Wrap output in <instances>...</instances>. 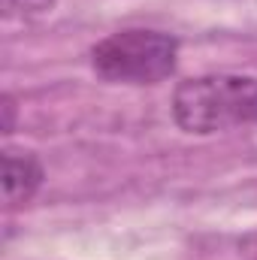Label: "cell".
I'll list each match as a JSON object with an SVG mask.
<instances>
[{
    "label": "cell",
    "mask_w": 257,
    "mask_h": 260,
    "mask_svg": "<svg viewBox=\"0 0 257 260\" xmlns=\"http://www.w3.org/2000/svg\"><path fill=\"white\" fill-rule=\"evenodd\" d=\"M173 118L191 136H212L221 130L257 121V76L209 73L185 79L173 94Z\"/></svg>",
    "instance_id": "1"
},
{
    "label": "cell",
    "mask_w": 257,
    "mask_h": 260,
    "mask_svg": "<svg viewBox=\"0 0 257 260\" xmlns=\"http://www.w3.org/2000/svg\"><path fill=\"white\" fill-rule=\"evenodd\" d=\"M179 64V40L164 30L127 27L103 37L91 49V67L115 85H154L173 76Z\"/></svg>",
    "instance_id": "2"
},
{
    "label": "cell",
    "mask_w": 257,
    "mask_h": 260,
    "mask_svg": "<svg viewBox=\"0 0 257 260\" xmlns=\"http://www.w3.org/2000/svg\"><path fill=\"white\" fill-rule=\"evenodd\" d=\"M43 164L34 154H18V151H6L3 154V200L9 209L24 206L27 200L43 188Z\"/></svg>",
    "instance_id": "3"
},
{
    "label": "cell",
    "mask_w": 257,
    "mask_h": 260,
    "mask_svg": "<svg viewBox=\"0 0 257 260\" xmlns=\"http://www.w3.org/2000/svg\"><path fill=\"white\" fill-rule=\"evenodd\" d=\"M3 112H6V124H3V130H6V133H12V118H15V103H12V97H9V94L3 97Z\"/></svg>",
    "instance_id": "4"
}]
</instances>
